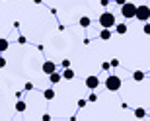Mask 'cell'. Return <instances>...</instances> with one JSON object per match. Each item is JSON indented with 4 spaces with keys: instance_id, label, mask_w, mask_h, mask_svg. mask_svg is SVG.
Returning a JSON list of instances; mask_svg holds the SVG:
<instances>
[{
    "instance_id": "14",
    "label": "cell",
    "mask_w": 150,
    "mask_h": 121,
    "mask_svg": "<svg viewBox=\"0 0 150 121\" xmlns=\"http://www.w3.org/2000/svg\"><path fill=\"white\" fill-rule=\"evenodd\" d=\"M25 107H28V104H25V102H22V100H18V104H16V111H18V113L25 111Z\"/></svg>"
},
{
    "instance_id": "11",
    "label": "cell",
    "mask_w": 150,
    "mask_h": 121,
    "mask_svg": "<svg viewBox=\"0 0 150 121\" xmlns=\"http://www.w3.org/2000/svg\"><path fill=\"white\" fill-rule=\"evenodd\" d=\"M111 37V31H109V28H103L100 31V39H103V41H107V39Z\"/></svg>"
},
{
    "instance_id": "21",
    "label": "cell",
    "mask_w": 150,
    "mask_h": 121,
    "mask_svg": "<svg viewBox=\"0 0 150 121\" xmlns=\"http://www.w3.org/2000/svg\"><path fill=\"white\" fill-rule=\"evenodd\" d=\"M61 65H62V68H67V66H70V60H68V59H64V60L61 63Z\"/></svg>"
},
{
    "instance_id": "19",
    "label": "cell",
    "mask_w": 150,
    "mask_h": 121,
    "mask_svg": "<svg viewBox=\"0 0 150 121\" xmlns=\"http://www.w3.org/2000/svg\"><path fill=\"white\" fill-rule=\"evenodd\" d=\"M33 90V82H25V92H31Z\"/></svg>"
},
{
    "instance_id": "2",
    "label": "cell",
    "mask_w": 150,
    "mask_h": 121,
    "mask_svg": "<svg viewBox=\"0 0 150 121\" xmlns=\"http://www.w3.org/2000/svg\"><path fill=\"white\" fill-rule=\"evenodd\" d=\"M134 18H137L139 22H148V20H150V6H146V4H142V6H137Z\"/></svg>"
},
{
    "instance_id": "24",
    "label": "cell",
    "mask_w": 150,
    "mask_h": 121,
    "mask_svg": "<svg viewBox=\"0 0 150 121\" xmlns=\"http://www.w3.org/2000/svg\"><path fill=\"white\" fill-rule=\"evenodd\" d=\"M78 107H86V100H78Z\"/></svg>"
},
{
    "instance_id": "9",
    "label": "cell",
    "mask_w": 150,
    "mask_h": 121,
    "mask_svg": "<svg viewBox=\"0 0 150 121\" xmlns=\"http://www.w3.org/2000/svg\"><path fill=\"white\" fill-rule=\"evenodd\" d=\"M127 23H117V26H115V31L117 33H119V35H125V33H127Z\"/></svg>"
},
{
    "instance_id": "8",
    "label": "cell",
    "mask_w": 150,
    "mask_h": 121,
    "mask_svg": "<svg viewBox=\"0 0 150 121\" xmlns=\"http://www.w3.org/2000/svg\"><path fill=\"white\" fill-rule=\"evenodd\" d=\"M61 76H62V78H67V80H72V78H74V70L70 68V66H67V68H64V72H62Z\"/></svg>"
},
{
    "instance_id": "23",
    "label": "cell",
    "mask_w": 150,
    "mask_h": 121,
    "mask_svg": "<svg viewBox=\"0 0 150 121\" xmlns=\"http://www.w3.org/2000/svg\"><path fill=\"white\" fill-rule=\"evenodd\" d=\"M109 65H111V66H119V59H113V60H109Z\"/></svg>"
},
{
    "instance_id": "15",
    "label": "cell",
    "mask_w": 150,
    "mask_h": 121,
    "mask_svg": "<svg viewBox=\"0 0 150 121\" xmlns=\"http://www.w3.org/2000/svg\"><path fill=\"white\" fill-rule=\"evenodd\" d=\"M80 26H82V28H90V26H92V20H90L88 16H82L80 18Z\"/></svg>"
},
{
    "instance_id": "20",
    "label": "cell",
    "mask_w": 150,
    "mask_h": 121,
    "mask_svg": "<svg viewBox=\"0 0 150 121\" xmlns=\"http://www.w3.org/2000/svg\"><path fill=\"white\" fill-rule=\"evenodd\" d=\"M142 31H144L146 35H150V23H144V28H142Z\"/></svg>"
},
{
    "instance_id": "17",
    "label": "cell",
    "mask_w": 150,
    "mask_h": 121,
    "mask_svg": "<svg viewBox=\"0 0 150 121\" xmlns=\"http://www.w3.org/2000/svg\"><path fill=\"white\" fill-rule=\"evenodd\" d=\"M109 68H111V65H109V63H101V70H109Z\"/></svg>"
},
{
    "instance_id": "16",
    "label": "cell",
    "mask_w": 150,
    "mask_h": 121,
    "mask_svg": "<svg viewBox=\"0 0 150 121\" xmlns=\"http://www.w3.org/2000/svg\"><path fill=\"white\" fill-rule=\"evenodd\" d=\"M134 117H139V119L146 117V110L144 107H137V110H134Z\"/></svg>"
},
{
    "instance_id": "4",
    "label": "cell",
    "mask_w": 150,
    "mask_h": 121,
    "mask_svg": "<svg viewBox=\"0 0 150 121\" xmlns=\"http://www.w3.org/2000/svg\"><path fill=\"white\" fill-rule=\"evenodd\" d=\"M100 26L101 28H113L115 26V16H113L111 12H103L100 16Z\"/></svg>"
},
{
    "instance_id": "22",
    "label": "cell",
    "mask_w": 150,
    "mask_h": 121,
    "mask_svg": "<svg viewBox=\"0 0 150 121\" xmlns=\"http://www.w3.org/2000/svg\"><path fill=\"white\" fill-rule=\"evenodd\" d=\"M96 100H98V96H96V94H90V98L86 100V102H96Z\"/></svg>"
},
{
    "instance_id": "13",
    "label": "cell",
    "mask_w": 150,
    "mask_h": 121,
    "mask_svg": "<svg viewBox=\"0 0 150 121\" xmlns=\"http://www.w3.org/2000/svg\"><path fill=\"white\" fill-rule=\"evenodd\" d=\"M8 47H10V43H8V39L0 37V53H4V51H8Z\"/></svg>"
},
{
    "instance_id": "26",
    "label": "cell",
    "mask_w": 150,
    "mask_h": 121,
    "mask_svg": "<svg viewBox=\"0 0 150 121\" xmlns=\"http://www.w3.org/2000/svg\"><path fill=\"white\" fill-rule=\"evenodd\" d=\"M100 4L103 6V8H107V6H109V0H100Z\"/></svg>"
},
{
    "instance_id": "7",
    "label": "cell",
    "mask_w": 150,
    "mask_h": 121,
    "mask_svg": "<svg viewBox=\"0 0 150 121\" xmlns=\"http://www.w3.org/2000/svg\"><path fill=\"white\" fill-rule=\"evenodd\" d=\"M49 80H51V84H59V82L62 80V76H61V74H59L57 70H53V72L49 74Z\"/></svg>"
},
{
    "instance_id": "27",
    "label": "cell",
    "mask_w": 150,
    "mask_h": 121,
    "mask_svg": "<svg viewBox=\"0 0 150 121\" xmlns=\"http://www.w3.org/2000/svg\"><path fill=\"white\" fill-rule=\"evenodd\" d=\"M115 2H117V4H119V6H121V4H125L127 0H115Z\"/></svg>"
},
{
    "instance_id": "5",
    "label": "cell",
    "mask_w": 150,
    "mask_h": 121,
    "mask_svg": "<svg viewBox=\"0 0 150 121\" xmlns=\"http://www.w3.org/2000/svg\"><path fill=\"white\" fill-rule=\"evenodd\" d=\"M86 86H88V90H96L100 86V78L96 76V74H90V76L86 78Z\"/></svg>"
},
{
    "instance_id": "12",
    "label": "cell",
    "mask_w": 150,
    "mask_h": 121,
    "mask_svg": "<svg viewBox=\"0 0 150 121\" xmlns=\"http://www.w3.org/2000/svg\"><path fill=\"white\" fill-rule=\"evenodd\" d=\"M133 80H137V82H142V80H144V72H142V70H134V72H133Z\"/></svg>"
},
{
    "instance_id": "3",
    "label": "cell",
    "mask_w": 150,
    "mask_h": 121,
    "mask_svg": "<svg viewBox=\"0 0 150 121\" xmlns=\"http://www.w3.org/2000/svg\"><path fill=\"white\" fill-rule=\"evenodd\" d=\"M134 12H137V4H133V2H125V4H121V14H123V18L131 20V18H134Z\"/></svg>"
},
{
    "instance_id": "18",
    "label": "cell",
    "mask_w": 150,
    "mask_h": 121,
    "mask_svg": "<svg viewBox=\"0 0 150 121\" xmlns=\"http://www.w3.org/2000/svg\"><path fill=\"white\" fill-rule=\"evenodd\" d=\"M18 43H20V45H25V43H28V39L23 37V35H20V37H18Z\"/></svg>"
},
{
    "instance_id": "6",
    "label": "cell",
    "mask_w": 150,
    "mask_h": 121,
    "mask_svg": "<svg viewBox=\"0 0 150 121\" xmlns=\"http://www.w3.org/2000/svg\"><path fill=\"white\" fill-rule=\"evenodd\" d=\"M53 70H57V65L53 63V60H45L43 63V72L45 74H51Z\"/></svg>"
},
{
    "instance_id": "10",
    "label": "cell",
    "mask_w": 150,
    "mask_h": 121,
    "mask_svg": "<svg viewBox=\"0 0 150 121\" xmlns=\"http://www.w3.org/2000/svg\"><path fill=\"white\" fill-rule=\"evenodd\" d=\"M43 98L49 100V102H51V100H55V90H53V88H47V90L43 92Z\"/></svg>"
},
{
    "instance_id": "25",
    "label": "cell",
    "mask_w": 150,
    "mask_h": 121,
    "mask_svg": "<svg viewBox=\"0 0 150 121\" xmlns=\"http://www.w3.org/2000/svg\"><path fill=\"white\" fill-rule=\"evenodd\" d=\"M4 66H6V59H4V57H0V68H4Z\"/></svg>"
},
{
    "instance_id": "1",
    "label": "cell",
    "mask_w": 150,
    "mask_h": 121,
    "mask_svg": "<svg viewBox=\"0 0 150 121\" xmlns=\"http://www.w3.org/2000/svg\"><path fill=\"white\" fill-rule=\"evenodd\" d=\"M121 76H117V74H109V76L105 78V88L109 90V92H117V90L121 88Z\"/></svg>"
},
{
    "instance_id": "28",
    "label": "cell",
    "mask_w": 150,
    "mask_h": 121,
    "mask_svg": "<svg viewBox=\"0 0 150 121\" xmlns=\"http://www.w3.org/2000/svg\"><path fill=\"white\" fill-rule=\"evenodd\" d=\"M33 2H35V4H41V2H43V0H33Z\"/></svg>"
}]
</instances>
